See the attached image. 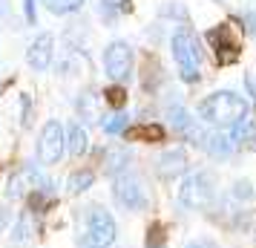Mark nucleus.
<instances>
[{"instance_id":"f3484780","label":"nucleus","mask_w":256,"mask_h":248,"mask_svg":"<svg viewBox=\"0 0 256 248\" xmlns=\"http://www.w3.org/2000/svg\"><path fill=\"white\" fill-rule=\"evenodd\" d=\"M144 248H167V231H164L162 222H152L150 228H147Z\"/></svg>"},{"instance_id":"20e7f679","label":"nucleus","mask_w":256,"mask_h":248,"mask_svg":"<svg viewBox=\"0 0 256 248\" xmlns=\"http://www.w3.org/2000/svg\"><path fill=\"white\" fill-rule=\"evenodd\" d=\"M112 199H116L118 208H124L130 213H138L150 205V193H147L144 179L136 170H127V173L112 176Z\"/></svg>"},{"instance_id":"0eeeda50","label":"nucleus","mask_w":256,"mask_h":248,"mask_svg":"<svg viewBox=\"0 0 256 248\" xmlns=\"http://www.w3.org/2000/svg\"><path fill=\"white\" fill-rule=\"evenodd\" d=\"M104 70L112 81H127L130 72H132V49L127 41H112L104 49Z\"/></svg>"},{"instance_id":"a211bd4d","label":"nucleus","mask_w":256,"mask_h":248,"mask_svg":"<svg viewBox=\"0 0 256 248\" xmlns=\"http://www.w3.org/2000/svg\"><path fill=\"white\" fill-rule=\"evenodd\" d=\"M136 139H144V142H162L164 139V127L162 124H144L138 130H132Z\"/></svg>"},{"instance_id":"6e6552de","label":"nucleus","mask_w":256,"mask_h":248,"mask_svg":"<svg viewBox=\"0 0 256 248\" xmlns=\"http://www.w3.org/2000/svg\"><path fill=\"white\" fill-rule=\"evenodd\" d=\"M52 58H55V38L49 32H40L26 49V64L35 72H44L52 67Z\"/></svg>"},{"instance_id":"9d476101","label":"nucleus","mask_w":256,"mask_h":248,"mask_svg":"<svg viewBox=\"0 0 256 248\" xmlns=\"http://www.w3.org/2000/svg\"><path fill=\"white\" fill-rule=\"evenodd\" d=\"M86 150H90V136H86V130H84L78 121H72L70 127H66V153L78 159Z\"/></svg>"},{"instance_id":"423d86ee","label":"nucleus","mask_w":256,"mask_h":248,"mask_svg":"<svg viewBox=\"0 0 256 248\" xmlns=\"http://www.w3.org/2000/svg\"><path fill=\"white\" fill-rule=\"evenodd\" d=\"M66 153V130H64V124L60 121H46L40 133H38V142H35V156L38 162L44 167L49 165H58L60 159Z\"/></svg>"},{"instance_id":"9b49d317","label":"nucleus","mask_w":256,"mask_h":248,"mask_svg":"<svg viewBox=\"0 0 256 248\" xmlns=\"http://www.w3.org/2000/svg\"><path fill=\"white\" fill-rule=\"evenodd\" d=\"M130 162H132V153L127 147H112L106 153V162H104V170L110 176H118V173H127L130 170Z\"/></svg>"},{"instance_id":"4468645a","label":"nucleus","mask_w":256,"mask_h":248,"mask_svg":"<svg viewBox=\"0 0 256 248\" xmlns=\"http://www.w3.org/2000/svg\"><path fill=\"white\" fill-rule=\"evenodd\" d=\"M92 182H95L92 170H75V173H70V179H66V190H70L72 196H78V193L92 188Z\"/></svg>"},{"instance_id":"f257e3e1","label":"nucleus","mask_w":256,"mask_h":248,"mask_svg":"<svg viewBox=\"0 0 256 248\" xmlns=\"http://www.w3.org/2000/svg\"><path fill=\"white\" fill-rule=\"evenodd\" d=\"M198 116L204 124H213V127H233L248 116V101L230 90H219L198 104Z\"/></svg>"},{"instance_id":"f03ea898","label":"nucleus","mask_w":256,"mask_h":248,"mask_svg":"<svg viewBox=\"0 0 256 248\" xmlns=\"http://www.w3.org/2000/svg\"><path fill=\"white\" fill-rule=\"evenodd\" d=\"M178 205L184 211H204L213 205L216 199V176L210 170H196V173H187L178 185V193H176Z\"/></svg>"},{"instance_id":"ddd939ff","label":"nucleus","mask_w":256,"mask_h":248,"mask_svg":"<svg viewBox=\"0 0 256 248\" xmlns=\"http://www.w3.org/2000/svg\"><path fill=\"white\" fill-rule=\"evenodd\" d=\"M204 150H208L210 156H216V159H224V156L233 150L230 136H224V133H208V139H204Z\"/></svg>"},{"instance_id":"5701e85b","label":"nucleus","mask_w":256,"mask_h":248,"mask_svg":"<svg viewBox=\"0 0 256 248\" xmlns=\"http://www.w3.org/2000/svg\"><path fill=\"white\" fill-rule=\"evenodd\" d=\"M9 219H12V213H9L6 208H3V205H0V234L6 231V225H9Z\"/></svg>"},{"instance_id":"393cba45","label":"nucleus","mask_w":256,"mask_h":248,"mask_svg":"<svg viewBox=\"0 0 256 248\" xmlns=\"http://www.w3.org/2000/svg\"><path fill=\"white\" fill-rule=\"evenodd\" d=\"M248 24H250L248 29H250V32H256V15H248Z\"/></svg>"},{"instance_id":"412c9836","label":"nucleus","mask_w":256,"mask_h":248,"mask_svg":"<svg viewBox=\"0 0 256 248\" xmlns=\"http://www.w3.org/2000/svg\"><path fill=\"white\" fill-rule=\"evenodd\" d=\"M230 199H254V188H250V182H236L230 188Z\"/></svg>"},{"instance_id":"7ed1b4c3","label":"nucleus","mask_w":256,"mask_h":248,"mask_svg":"<svg viewBox=\"0 0 256 248\" xmlns=\"http://www.w3.org/2000/svg\"><path fill=\"white\" fill-rule=\"evenodd\" d=\"M118 239V222L116 216L101 208V205H92L86 211V219H84V245L86 248H112Z\"/></svg>"},{"instance_id":"1a4fd4ad","label":"nucleus","mask_w":256,"mask_h":248,"mask_svg":"<svg viewBox=\"0 0 256 248\" xmlns=\"http://www.w3.org/2000/svg\"><path fill=\"white\" fill-rule=\"evenodd\" d=\"M156 170H158V176L162 179H176L182 176L187 170V153L182 147H176V150H164L158 159H156Z\"/></svg>"},{"instance_id":"2eb2a0df","label":"nucleus","mask_w":256,"mask_h":248,"mask_svg":"<svg viewBox=\"0 0 256 248\" xmlns=\"http://www.w3.org/2000/svg\"><path fill=\"white\" fill-rule=\"evenodd\" d=\"M127 124H130V116L124 113V110H118V113H112V116H106L104 121H101L104 133H110V136H121V133H127Z\"/></svg>"},{"instance_id":"f8f14e48","label":"nucleus","mask_w":256,"mask_h":248,"mask_svg":"<svg viewBox=\"0 0 256 248\" xmlns=\"http://www.w3.org/2000/svg\"><path fill=\"white\" fill-rule=\"evenodd\" d=\"M29 239H32V216H29V211H20L18 213V219H14V228H12L9 242H12V245H26Z\"/></svg>"},{"instance_id":"6ab92c4d","label":"nucleus","mask_w":256,"mask_h":248,"mask_svg":"<svg viewBox=\"0 0 256 248\" xmlns=\"http://www.w3.org/2000/svg\"><path fill=\"white\" fill-rule=\"evenodd\" d=\"M29 193V182H26V176L20 173V176H12V182H9V196L12 199H18V196H26Z\"/></svg>"},{"instance_id":"39448f33","label":"nucleus","mask_w":256,"mask_h":248,"mask_svg":"<svg viewBox=\"0 0 256 248\" xmlns=\"http://www.w3.org/2000/svg\"><path fill=\"white\" fill-rule=\"evenodd\" d=\"M170 47H173V58L178 64V75H182V81L187 84H196L202 78V72H198V64H202V52H198V44L196 38L190 35L187 29H178L170 41Z\"/></svg>"},{"instance_id":"aec40b11","label":"nucleus","mask_w":256,"mask_h":248,"mask_svg":"<svg viewBox=\"0 0 256 248\" xmlns=\"http://www.w3.org/2000/svg\"><path fill=\"white\" fill-rule=\"evenodd\" d=\"M124 101H127V93H124V87H110V90H106V104L110 107H124Z\"/></svg>"},{"instance_id":"4be33fe9","label":"nucleus","mask_w":256,"mask_h":248,"mask_svg":"<svg viewBox=\"0 0 256 248\" xmlns=\"http://www.w3.org/2000/svg\"><path fill=\"white\" fill-rule=\"evenodd\" d=\"M24 9H26V21H29V24H35V21H38V18H35V0H26Z\"/></svg>"},{"instance_id":"a878e982","label":"nucleus","mask_w":256,"mask_h":248,"mask_svg":"<svg viewBox=\"0 0 256 248\" xmlns=\"http://www.w3.org/2000/svg\"><path fill=\"white\" fill-rule=\"evenodd\" d=\"M84 248H86V245H84Z\"/></svg>"},{"instance_id":"dca6fc26","label":"nucleus","mask_w":256,"mask_h":248,"mask_svg":"<svg viewBox=\"0 0 256 248\" xmlns=\"http://www.w3.org/2000/svg\"><path fill=\"white\" fill-rule=\"evenodd\" d=\"M52 15H72L84 6V0H40Z\"/></svg>"},{"instance_id":"b1692460","label":"nucleus","mask_w":256,"mask_h":248,"mask_svg":"<svg viewBox=\"0 0 256 248\" xmlns=\"http://www.w3.org/2000/svg\"><path fill=\"white\" fill-rule=\"evenodd\" d=\"M184 248H216L210 239H193V242H187Z\"/></svg>"}]
</instances>
